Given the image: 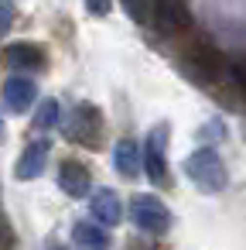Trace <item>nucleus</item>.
Listing matches in <instances>:
<instances>
[{
	"label": "nucleus",
	"instance_id": "nucleus-18",
	"mask_svg": "<svg viewBox=\"0 0 246 250\" xmlns=\"http://www.w3.org/2000/svg\"><path fill=\"white\" fill-rule=\"evenodd\" d=\"M82 4H86L93 14H99V18H103V14H110V0H82Z\"/></svg>",
	"mask_w": 246,
	"mask_h": 250
},
{
	"label": "nucleus",
	"instance_id": "nucleus-6",
	"mask_svg": "<svg viewBox=\"0 0 246 250\" xmlns=\"http://www.w3.org/2000/svg\"><path fill=\"white\" fill-rule=\"evenodd\" d=\"M48 151H52V141H31V144L21 151L18 165H14V178H18V182L38 178V175L48 168Z\"/></svg>",
	"mask_w": 246,
	"mask_h": 250
},
{
	"label": "nucleus",
	"instance_id": "nucleus-5",
	"mask_svg": "<svg viewBox=\"0 0 246 250\" xmlns=\"http://www.w3.org/2000/svg\"><path fill=\"white\" fill-rule=\"evenodd\" d=\"M151 18H154V31L161 38H171V35L188 28V11H185L181 0H154Z\"/></svg>",
	"mask_w": 246,
	"mask_h": 250
},
{
	"label": "nucleus",
	"instance_id": "nucleus-16",
	"mask_svg": "<svg viewBox=\"0 0 246 250\" xmlns=\"http://www.w3.org/2000/svg\"><path fill=\"white\" fill-rule=\"evenodd\" d=\"M14 24V4L11 0H0V38H4Z\"/></svg>",
	"mask_w": 246,
	"mask_h": 250
},
{
	"label": "nucleus",
	"instance_id": "nucleus-8",
	"mask_svg": "<svg viewBox=\"0 0 246 250\" xmlns=\"http://www.w3.org/2000/svg\"><path fill=\"white\" fill-rule=\"evenodd\" d=\"M58 188H62L65 195H72V199L89 195V188H93L89 168H86L82 161H62V168H58Z\"/></svg>",
	"mask_w": 246,
	"mask_h": 250
},
{
	"label": "nucleus",
	"instance_id": "nucleus-7",
	"mask_svg": "<svg viewBox=\"0 0 246 250\" xmlns=\"http://www.w3.org/2000/svg\"><path fill=\"white\" fill-rule=\"evenodd\" d=\"M4 62L14 69V72H38L41 65H45V52L38 48V45H31V42H14V45H7L4 48Z\"/></svg>",
	"mask_w": 246,
	"mask_h": 250
},
{
	"label": "nucleus",
	"instance_id": "nucleus-14",
	"mask_svg": "<svg viewBox=\"0 0 246 250\" xmlns=\"http://www.w3.org/2000/svg\"><path fill=\"white\" fill-rule=\"evenodd\" d=\"M62 124V106H58V100H41L38 103V113H35V127L38 130H52V127H58Z\"/></svg>",
	"mask_w": 246,
	"mask_h": 250
},
{
	"label": "nucleus",
	"instance_id": "nucleus-13",
	"mask_svg": "<svg viewBox=\"0 0 246 250\" xmlns=\"http://www.w3.org/2000/svg\"><path fill=\"white\" fill-rule=\"evenodd\" d=\"M188 59H191V72H195L198 79H205V83L215 79L219 69H222V59H219L212 48H198V52H191Z\"/></svg>",
	"mask_w": 246,
	"mask_h": 250
},
{
	"label": "nucleus",
	"instance_id": "nucleus-10",
	"mask_svg": "<svg viewBox=\"0 0 246 250\" xmlns=\"http://www.w3.org/2000/svg\"><path fill=\"white\" fill-rule=\"evenodd\" d=\"M89 209H93V219L103 223V226H116L123 219V206H120V195L113 188H99L89 199Z\"/></svg>",
	"mask_w": 246,
	"mask_h": 250
},
{
	"label": "nucleus",
	"instance_id": "nucleus-19",
	"mask_svg": "<svg viewBox=\"0 0 246 250\" xmlns=\"http://www.w3.org/2000/svg\"><path fill=\"white\" fill-rule=\"evenodd\" d=\"M0 137H4V117H0Z\"/></svg>",
	"mask_w": 246,
	"mask_h": 250
},
{
	"label": "nucleus",
	"instance_id": "nucleus-1",
	"mask_svg": "<svg viewBox=\"0 0 246 250\" xmlns=\"http://www.w3.org/2000/svg\"><path fill=\"white\" fill-rule=\"evenodd\" d=\"M185 171H188V178H191L202 192H222V188L229 185L226 165H222V158H219L212 147H198L195 154H188Z\"/></svg>",
	"mask_w": 246,
	"mask_h": 250
},
{
	"label": "nucleus",
	"instance_id": "nucleus-3",
	"mask_svg": "<svg viewBox=\"0 0 246 250\" xmlns=\"http://www.w3.org/2000/svg\"><path fill=\"white\" fill-rule=\"evenodd\" d=\"M130 219L144 233H154V236L171 229V212H168V206L157 195H133L130 199Z\"/></svg>",
	"mask_w": 246,
	"mask_h": 250
},
{
	"label": "nucleus",
	"instance_id": "nucleus-20",
	"mask_svg": "<svg viewBox=\"0 0 246 250\" xmlns=\"http://www.w3.org/2000/svg\"><path fill=\"white\" fill-rule=\"evenodd\" d=\"M52 250H62V247H52Z\"/></svg>",
	"mask_w": 246,
	"mask_h": 250
},
{
	"label": "nucleus",
	"instance_id": "nucleus-17",
	"mask_svg": "<svg viewBox=\"0 0 246 250\" xmlns=\"http://www.w3.org/2000/svg\"><path fill=\"white\" fill-rule=\"evenodd\" d=\"M229 72H232V79H236L239 86H246V59H236V62L229 65Z\"/></svg>",
	"mask_w": 246,
	"mask_h": 250
},
{
	"label": "nucleus",
	"instance_id": "nucleus-4",
	"mask_svg": "<svg viewBox=\"0 0 246 250\" xmlns=\"http://www.w3.org/2000/svg\"><path fill=\"white\" fill-rule=\"evenodd\" d=\"M164 144H168V124H157L151 134H147V144H144V171L154 185H164L168 178V165H164Z\"/></svg>",
	"mask_w": 246,
	"mask_h": 250
},
{
	"label": "nucleus",
	"instance_id": "nucleus-9",
	"mask_svg": "<svg viewBox=\"0 0 246 250\" xmlns=\"http://www.w3.org/2000/svg\"><path fill=\"white\" fill-rule=\"evenodd\" d=\"M35 100H38V86H35L28 76L14 72V76L4 83V103H7V110H14V113H24V110H28Z\"/></svg>",
	"mask_w": 246,
	"mask_h": 250
},
{
	"label": "nucleus",
	"instance_id": "nucleus-2",
	"mask_svg": "<svg viewBox=\"0 0 246 250\" xmlns=\"http://www.w3.org/2000/svg\"><path fill=\"white\" fill-rule=\"evenodd\" d=\"M65 134L76 141V144H86V147H99L103 141V113L93 106V103H79L69 120H65Z\"/></svg>",
	"mask_w": 246,
	"mask_h": 250
},
{
	"label": "nucleus",
	"instance_id": "nucleus-12",
	"mask_svg": "<svg viewBox=\"0 0 246 250\" xmlns=\"http://www.w3.org/2000/svg\"><path fill=\"white\" fill-rule=\"evenodd\" d=\"M72 243L76 250H110V233L99 223H76L72 226Z\"/></svg>",
	"mask_w": 246,
	"mask_h": 250
},
{
	"label": "nucleus",
	"instance_id": "nucleus-15",
	"mask_svg": "<svg viewBox=\"0 0 246 250\" xmlns=\"http://www.w3.org/2000/svg\"><path fill=\"white\" fill-rule=\"evenodd\" d=\"M151 7H154V0H123V11L133 21H147L151 18Z\"/></svg>",
	"mask_w": 246,
	"mask_h": 250
},
{
	"label": "nucleus",
	"instance_id": "nucleus-11",
	"mask_svg": "<svg viewBox=\"0 0 246 250\" xmlns=\"http://www.w3.org/2000/svg\"><path fill=\"white\" fill-rule=\"evenodd\" d=\"M113 165H116V171H120L123 178H137L140 168H144V151L137 147V141H130V137L116 141V147H113Z\"/></svg>",
	"mask_w": 246,
	"mask_h": 250
}]
</instances>
